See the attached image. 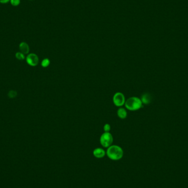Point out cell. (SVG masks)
Masks as SVG:
<instances>
[{
    "label": "cell",
    "instance_id": "cell-1",
    "mask_svg": "<svg viewBox=\"0 0 188 188\" xmlns=\"http://www.w3.org/2000/svg\"><path fill=\"white\" fill-rule=\"evenodd\" d=\"M124 152L122 148L118 145H111L107 148L106 155L109 159L113 161L121 160L123 156Z\"/></svg>",
    "mask_w": 188,
    "mask_h": 188
},
{
    "label": "cell",
    "instance_id": "cell-2",
    "mask_svg": "<svg viewBox=\"0 0 188 188\" xmlns=\"http://www.w3.org/2000/svg\"><path fill=\"white\" fill-rule=\"evenodd\" d=\"M124 105L127 110L135 111L139 110L142 107V102L141 99L137 97H130L126 100Z\"/></svg>",
    "mask_w": 188,
    "mask_h": 188
},
{
    "label": "cell",
    "instance_id": "cell-3",
    "mask_svg": "<svg viewBox=\"0 0 188 188\" xmlns=\"http://www.w3.org/2000/svg\"><path fill=\"white\" fill-rule=\"evenodd\" d=\"M113 141L112 135L110 132H105L100 138V142L103 148H108L112 145Z\"/></svg>",
    "mask_w": 188,
    "mask_h": 188
},
{
    "label": "cell",
    "instance_id": "cell-4",
    "mask_svg": "<svg viewBox=\"0 0 188 188\" xmlns=\"http://www.w3.org/2000/svg\"><path fill=\"white\" fill-rule=\"evenodd\" d=\"M126 101V100L124 95L121 92H117L113 95V103L117 107L123 106L125 104Z\"/></svg>",
    "mask_w": 188,
    "mask_h": 188
},
{
    "label": "cell",
    "instance_id": "cell-5",
    "mask_svg": "<svg viewBox=\"0 0 188 188\" xmlns=\"http://www.w3.org/2000/svg\"><path fill=\"white\" fill-rule=\"evenodd\" d=\"M27 62L31 66H36L38 65L39 59L38 56L35 54H30L27 57Z\"/></svg>",
    "mask_w": 188,
    "mask_h": 188
},
{
    "label": "cell",
    "instance_id": "cell-6",
    "mask_svg": "<svg viewBox=\"0 0 188 188\" xmlns=\"http://www.w3.org/2000/svg\"><path fill=\"white\" fill-rule=\"evenodd\" d=\"M106 154V152L102 148H96L93 151L94 156L97 159L103 158Z\"/></svg>",
    "mask_w": 188,
    "mask_h": 188
},
{
    "label": "cell",
    "instance_id": "cell-7",
    "mask_svg": "<svg viewBox=\"0 0 188 188\" xmlns=\"http://www.w3.org/2000/svg\"><path fill=\"white\" fill-rule=\"evenodd\" d=\"M19 50L22 54L27 55L29 52V47L26 43L22 42L19 45Z\"/></svg>",
    "mask_w": 188,
    "mask_h": 188
},
{
    "label": "cell",
    "instance_id": "cell-8",
    "mask_svg": "<svg viewBox=\"0 0 188 188\" xmlns=\"http://www.w3.org/2000/svg\"><path fill=\"white\" fill-rule=\"evenodd\" d=\"M117 114L118 117L122 119H126L127 117V112L124 108L121 107L118 108L117 112Z\"/></svg>",
    "mask_w": 188,
    "mask_h": 188
},
{
    "label": "cell",
    "instance_id": "cell-9",
    "mask_svg": "<svg viewBox=\"0 0 188 188\" xmlns=\"http://www.w3.org/2000/svg\"><path fill=\"white\" fill-rule=\"evenodd\" d=\"M150 95L147 94H144L141 99L142 103H145V104H148L149 103H150Z\"/></svg>",
    "mask_w": 188,
    "mask_h": 188
},
{
    "label": "cell",
    "instance_id": "cell-10",
    "mask_svg": "<svg viewBox=\"0 0 188 188\" xmlns=\"http://www.w3.org/2000/svg\"><path fill=\"white\" fill-rule=\"evenodd\" d=\"M50 65V61L48 58H45L41 62V66L43 67H47Z\"/></svg>",
    "mask_w": 188,
    "mask_h": 188
},
{
    "label": "cell",
    "instance_id": "cell-11",
    "mask_svg": "<svg viewBox=\"0 0 188 188\" xmlns=\"http://www.w3.org/2000/svg\"><path fill=\"white\" fill-rule=\"evenodd\" d=\"M17 95V92L14 90H11L8 92V96L11 99H13Z\"/></svg>",
    "mask_w": 188,
    "mask_h": 188
},
{
    "label": "cell",
    "instance_id": "cell-12",
    "mask_svg": "<svg viewBox=\"0 0 188 188\" xmlns=\"http://www.w3.org/2000/svg\"><path fill=\"white\" fill-rule=\"evenodd\" d=\"M16 57L19 60H23L25 58L24 54H22V52H17L16 54Z\"/></svg>",
    "mask_w": 188,
    "mask_h": 188
},
{
    "label": "cell",
    "instance_id": "cell-13",
    "mask_svg": "<svg viewBox=\"0 0 188 188\" xmlns=\"http://www.w3.org/2000/svg\"><path fill=\"white\" fill-rule=\"evenodd\" d=\"M10 3L13 6H18L21 3V0H10Z\"/></svg>",
    "mask_w": 188,
    "mask_h": 188
},
{
    "label": "cell",
    "instance_id": "cell-14",
    "mask_svg": "<svg viewBox=\"0 0 188 188\" xmlns=\"http://www.w3.org/2000/svg\"><path fill=\"white\" fill-rule=\"evenodd\" d=\"M111 126L109 124H105V126H103V130L105 132H110L111 130Z\"/></svg>",
    "mask_w": 188,
    "mask_h": 188
},
{
    "label": "cell",
    "instance_id": "cell-15",
    "mask_svg": "<svg viewBox=\"0 0 188 188\" xmlns=\"http://www.w3.org/2000/svg\"><path fill=\"white\" fill-rule=\"evenodd\" d=\"M10 2V0H0V3L2 4H6Z\"/></svg>",
    "mask_w": 188,
    "mask_h": 188
},
{
    "label": "cell",
    "instance_id": "cell-16",
    "mask_svg": "<svg viewBox=\"0 0 188 188\" xmlns=\"http://www.w3.org/2000/svg\"><path fill=\"white\" fill-rule=\"evenodd\" d=\"M30 1H32V0H30Z\"/></svg>",
    "mask_w": 188,
    "mask_h": 188
}]
</instances>
